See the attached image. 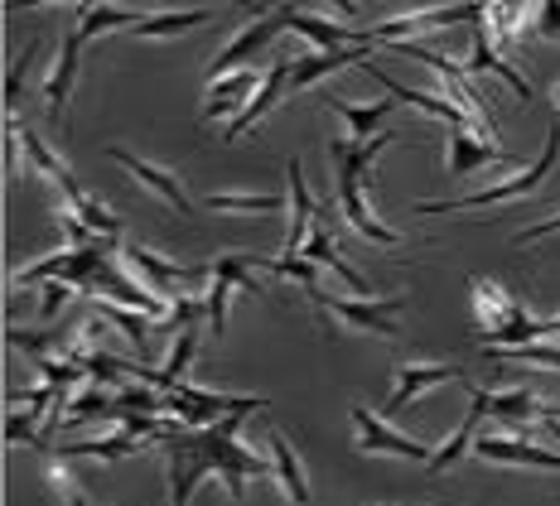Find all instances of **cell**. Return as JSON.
Returning <instances> with one entry per match:
<instances>
[{"label": "cell", "mask_w": 560, "mask_h": 506, "mask_svg": "<svg viewBox=\"0 0 560 506\" xmlns=\"http://www.w3.org/2000/svg\"><path fill=\"white\" fill-rule=\"evenodd\" d=\"M131 30L140 25V15L136 10H121V5H83V15H78V34L83 39H102V34H112V30Z\"/></svg>", "instance_id": "36"}, {"label": "cell", "mask_w": 560, "mask_h": 506, "mask_svg": "<svg viewBox=\"0 0 560 506\" xmlns=\"http://www.w3.org/2000/svg\"><path fill=\"white\" fill-rule=\"evenodd\" d=\"M266 82V73L256 68H237V73L208 78V102H203V121H223V116H242L247 102L256 97V87Z\"/></svg>", "instance_id": "16"}, {"label": "cell", "mask_w": 560, "mask_h": 506, "mask_svg": "<svg viewBox=\"0 0 560 506\" xmlns=\"http://www.w3.org/2000/svg\"><path fill=\"white\" fill-rule=\"evenodd\" d=\"M285 20H290V30H295V34H305L310 44H319L324 54H329V49H353V44H377L368 30L334 25V20L310 15V10H300V5H285Z\"/></svg>", "instance_id": "19"}, {"label": "cell", "mask_w": 560, "mask_h": 506, "mask_svg": "<svg viewBox=\"0 0 560 506\" xmlns=\"http://www.w3.org/2000/svg\"><path fill=\"white\" fill-rule=\"evenodd\" d=\"M228 5H247V0H228Z\"/></svg>", "instance_id": "47"}, {"label": "cell", "mask_w": 560, "mask_h": 506, "mask_svg": "<svg viewBox=\"0 0 560 506\" xmlns=\"http://www.w3.org/2000/svg\"><path fill=\"white\" fill-rule=\"evenodd\" d=\"M290 232H285V256H300L305 251V242H310V227L319 222V203L310 198V188H305V164L300 160H290Z\"/></svg>", "instance_id": "20"}, {"label": "cell", "mask_w": 560, "mask_h": 506, "mask_svg": "<svg viewBox=\"0 0 560 506\" xmlns=\"http://www.w3.org/2000/svg\"><path fill=\"white\" fill-rule=\"evenodd\" d=\"M107 160L112 164H121L131 179H140L150 188L155 198H165V203L174 208L179 217H189L194 213V203H189V193H184V184H179V174H170V169H160V164H150V160H140L131 155V150H121V145H107Z\"/></svg>", "instance_id": "13"}, {"label": "cell", "mask_w": 560, "mask_h": 506, "mask_svg": "<svg viewBox=\"0 0 560 506\" xmlns=\"http://www.w3.org/2000/svg\"><path fill=\"white\" fill-rule=\"evenodd\" d=\"M368 49H372V44H353V49H329V54L295 58V73H290V92H305V87H314L319 78L338 73V68H348V63H368Z\"/></svg>", "instance_id": "24"}, {"label": "cell", "mask_w": 560, "mask_h": 506, "mask_svg": "<svg viewBox=\"0 0 560 506\" xmlns=\"http://www.w3.org/2000/svg\"><path fill=\"white\" fill-rule=\"evenodd\" d=\"M329 5H334L343 20H353V15H358V0H329Z\"/></svg>", "instance_id": "44"}, {"label": "cell", "mask_w": 560, "mask_h": 506, "mask_svg": "<svg viewBox=\"0 0 560 506\" xmlns=\"http://www.w3.org/2000/svg\"><path fill=\"white\" fill-rule=\"evenodd\" d=\"M213 213H280L285 193H208Z\"/></svg>", "instance_id": "37"}, {"label": "cell", "mask_w": 560, "mask_h": 506, "mask_svg": "<svg viewBox=\"0 0 560 506\" xmlns=\"http://www.w3.org/2000/svg\"><path fill=\"white\" fill-rule=\"evenodd\" d=\"M83 34L68 30L63 44H58V63H54V78L44 82V102H49V111L63 121L68 116V97H73V82H78V58H83Z\"/></svg>", "instance_id": "21"}, {"label": "cell", "mask_w": 560, "mask_h": 506, "mask_svg": "<svg viewBox=\"0 0 560 506\" xmlns=\"http://www.w3.org/2000/svg\"><path fill=\"white\" fill-rule=\"evenodd\" d=\"M92 309H97L107 323L121 328V333L136 343V352H145L150 348V333H160V319H150V314L131 309V304H116V299H102V294H97V299H92Z\"/></svg>", "instance_id": "29"}, {"label": "cell", "mask_w": 560, "mask_h": 506, "mask_svg": "<svg viewBox=\"0 0 560 506\" xmlns=\"http://www.w3.org/2000/svg\"><path fill=\"white\" fill-rule=\"evenodd\" d=\"M469 20H488V0H459V5H435V10H416V15H396V20H382V25H372L368 34L377 44H396V39H411V34L469 25Z\"/></svg>", "instance_id": "8"}, {"label": "cell", "mask_w": 560, "mask_h": 506, "mask_svg": "<svg viewBox=\"0 0 560 506\" xmlns=\"http://www.w3.org/2000/svg\"><path fill=\"white\" fill-rule=\"evenodd\" d=\"M121 266L131 270L140 285H150L155 294H165V299H174V285H189V280H198V275H213V266H174V261H165V256L136 246V242L121 246Z\"/></svg>", "instance_id": "10"}, {"label": "cell", "mask_w": 560, "mask_h": 506, "mask_svg": "<svg viewBox=\"0 0 560 506\" xmlns=\"http://www.w3.org/2000/svg\"><path fill=\"white\" fill-rule=\"evenodd\" d=\"M556 232H560V213H556V217H541V222H532V227H527V232H522V237H517V246H532V242H541V237H556Z\"/></svg>", "instance_id": "43"}, {"label": "cell", "mask_w": 560, "mask_h": 506, "mask_svg": "<svg viewBox=\"0 0 560 506\" xmlns=\"http://www.w3.org/2000/svg\"><path fill=\"white\" fill-rule=\"evenodd\" d=\"M73 299V285H63V280H44L39 285V309H44V319H54L63 304Z\"/></svg>", "instance_id": "41"}, {"label": "cell", "mask_w": 560, "mask_h": 506, "mask_svg": "<svg viewBox=\"0 0 560 506\" xmlns=\"http://www.w3.org/2000/svg\"><path fill=\"white\" fill-rule=\"evenodd\" d=\"M252 261L266 266V270H276V275H285V280H300L310 299H319V294H324V285H319V270L324 266H314L310 256H252Z\"/></svg>", "instance_id": "35"}, {"label": "cell", "mask_w": 560, "mask_h": 506, "mask_svg": "<svg viewBox=\"0 0 560 506\" xmlns=\"http://www.w3.org/2000/svg\"><path fill=\"white\" fill-rule=\"evenodd\" d=\"M314 309H329L343 328L353 333H377V338H396V314H401V294H382V299H348V294H319L310 299Z\"/></svg>", "instance_id": "7"}, {"label": "cell", "mask_w": 560, "mask_h": 506, "mask_svg": "<svg viewBox=\"0 0 560 506\" xmlns=\"http://www.w3.org/2000/svg\"><path fill=\"white\" fill-rule=\"evenodd\" d=\"M15 131H20V150H25V164H30V174H39V179H49L54 188L63 184V179H73V169H68V164L58 160L54 150L44 145V140L34 136V131H30V126H20V121H15Z\"/></svg>", "instance_id": "31"}, {"label": "cell", "mask_w": 560, "mask_h": 506, "mask_svg": "<svg viewBox=\"0 0 560 506\" xmlns=\"http://www.w3.org/2000/svg\"><path fill=\"white\" fill-rule=\"evenodd\" d=\"M232 290L266 294L252 280V256H242V251H228V256H218V261H213V294L203 299L208 304V323H213V338H223V328H228V299H232Z\"/></svg>", "instance_id": "11"}, {"label": "cell", "mask_w": 560, "mask_h": 506, "mask_svg": "<svg viewBox=\"0 0 560 506\" xmlns=\"http://www.w3.org/2000/svg\"><path fill=\"white\" fill-rule=\"evenodd\" d=\"M324 217H329V203H319V222H314V227H310V242H305V251H300V256H310L314 266H329L334 275L343 280V285L353 290V294H358V299H372L368 280L358 275V270L348 266L343 256H338V242H334V232H329V222H324Z\"/></svg>", "instance_id": "18"}, {"label": "cell", "mask_w": 560, "mask_h": 506, "mask_svg": "<svg viewBox=\"0 0 560 506\" xmlns=\"http://www.w3.org/2000/svg\"><path fill=\"white\" fill-rule=\"evenodd\" d=\"M165 410L179 425L208 429V425H218V420H228L232 410H271V400L266 396H218V391H203V386L174 381L165 391Z\"/></svg>", "instance_id": "5"}, {"label": "cell", "mask_w": 560, "mask_h": 506, "mask_svg": "<svg viewBox=\"0 0 560 506\" xmlns=\"http://www.w3.org/2000/svg\"><path fill=\"white\" fill-rule=\"evenodd\" d=\"M396 140V131H382L377 140H329V160H334V179H338V213L348 217V227L358 232V237L377 242V246H401V232L382 227L377 217H372L368 198H363V184H372V164H377V155L387 150Z\"/></svg>", "instance_id": "2"}, {"label": "cell", "mask_w": 560, "mask_h": 506, "mask_svg": "<svg viewBox=\"0 0 560 506\" xmlns=\"http://www.w3.org/2000/svg\"><path fill=\"white\" fill-rule=\"evenodd\" d=\"M329 107L348 121L353 140H377V136H382V126L392 121L396 102H372V107H353V102H343V97H329Z\"/></svg>", "instance_id": "30"}, {"label": "cell", "mask_w": 560, "mask_h": 506, "mask_svg": "<svg viewBox=\"0 0 560 506\" xmlns=\"http://www.w3.org/2000/svg\"><path fill=\"white\" fill-rule=\"evenodd\" d=\"M493 362H522V367H556L560 372V343H522V348H488Z\"/></svg>", "instance_id": "38"}, {"label": "cell", "mask_w": 560, "mask_h": 506, "mask_svg": "<svg viewBox=\"0 0 560 506\" xmlns=\"http://www.w3.org/2000/svg\"><path fill=\"white\" fill-rule=\"evenodd\" d=\"M532 25H536L541 39H560V0H541L536 15H532Z\"/></svg>", "instance_id": "42"}, {"label": "cell", "mask_w": 560, "mask_h": 506, "mask_svg": "<svg viewBox=\"0 0 560 506\" xmlns=\"http://www.w3.org/2000/svg\"><path fill=\"white\" fill-rule=\"evenodd\" d=\"M140 454V439L126 429L116 434H102V439H78V444H49V458H58V463H73V458H97V463H121V458Z\"/></svg>", "instance_id": "23"}, {"label": "cell", "mask_w": 560, "mask_h": 506, "mask_svg": "<svg viewBox=\"0 0 560 506\" xmlns=\"http://www.w3.org/2000/svg\"><path fill=\"white\" fill-rule=\"evenodd\" d=\"M39 58V39L34 44H25V54L10 63V78H5V111L15 116V107H20V97H25V78H30V63Z\"/></svg>", "instance_id": "39"}, {"label": "cell", "mask_w": 560, "mask_h": 506, "mask_svg": "<svg viewBox=\"0 0 560 506\" xmlns=\"http://www.w3.org/2000/svg\"><path fill=\"white\" fill-rule=\"evenodd\" d=\"M5 343L20 348L30 362H39V357H49V348H58V333H30V328H10Z\"/></svg>", "instance_id": "40"}, {"label": "cell", "mask_w": 560, "mask_h": 506, "mask_svg": "<svg viewBox=\"0 0 560 506\" xmlns=\"http://www.w3.org/2000/svg\"><path fill=\"white\" fill-rule=\"evenodd\" d=\"M560 160V121H551V136H546L541 155L532 160V169L512 174V179L493 184V188H478V193H459V198H435V203H416L420 217H445V213H474V208H498V203H512V198H527L541 179H551Z\"/></svg>", "instance_id": "3"}, {"label": "cell", "mask_w": 560, "mask_h": 506, "mask_svg": "<svg viewBox=\"0 0 560 506\" xmlns=\"http://www.w3.org/2000/svg\"><path fill=\"white\" fill-rule=\"evenodd\" d=\"M546 333L560 338V314H556V319H541V338H546Z\"/></svg>", "instance_id": "45"}, {"label": "cell", "mask_w": 560, "mask_h": 506, "mask_svg": "<svg viewBox=\"0 0 560 506\" xmlns=\"http://www.w3.org/2000/svg\"><path fill=\"white\" fill-rule=\"evenodd\" d=\"M116 415V391H102V386H88L68 400V415L58 420V429H73V425H92V420H112Z\"/></svg>", "instance_id": "32"}, {"label": "cell", "mask_w": 560, "mask_h": 506, "mask_svg": "<svg viewBox=\"0 0 560 506\" xmlns=\"http://www.w3.org/2000/svg\"><path fill=\"white\" fill-rule=\"evenodd\" d=\"M469 294H474L478 323H483V348H522L541 338V319H532L522 309V299H512L503 285L469 275Z\"/></svg>", "instance_id": "4"}, {"label": "cell", "mask_w": 560, "mask_h": 506, "mask_svg": "<svg viewBox=\"0 0 560 506\" xmlns=\"http://www.w3.org/2000/svg\"><path fill=\"white\" fill-rule=\"evenodd\" d=\"M256 410H232L228 420L208 429H179L170 434L165 444V468H170V502L174 506H189L194 487L203 478H218L228 487L232 502L247 497V482L252 478H276V463H266L256 449L237 444V429L247 425Z\"/></svg>", "instance_id": "1"}, {"label": "cell", "mask_w": 560, "mask_h": 506, "mask_svg": "<svg viewBox=\"0 0 560 506\" xmlns=\"http://www.w3.org/2000/svg\"><path fill=\"white\" fill-rule=\"evenodd\" d=\"M266 444H271L266 454H271V463H276V482L285 487V497L295 502V506H310V478H305V463H300V454L290 449V439H285L280 429H271V439H266Z\"/></svg>", "instance_id": "26"}, {"label": "cell", "mask_w": 560, "mask_h": 506, "mask_svg": "<svg viewBox=\"0 0 560 506\" xmlns=\"http://www.w3.org/2000/svg\"><path fill=\"white\" fill-rule=\"evenodd\" d=\"M58 193L68 198V208H73V213L83 217L88 227L97 232V237H112V242H121V217H116V213H107V208H102L97 198H92V193H88V188L78 184V179H63V184H58Z\"/></svg>", "instance_id": "27"}, {"label": "cell", "mask_w": 560, "mask_h": 506, "mask_svg": "<svg viewBox=\"0 0 560 506\" xmlns=\"http://www.w3.org/2000/svg\"><path fill=\"white\" fill-rule=\"evenodd\" d=\"M348 420H353V434H358V454H368V458H406V463H430L435 458L430 444L401 434L382 415H372L368 405H348Z\"/></svg>", "instance_id": "6"}, {"label": "cell", "mask_w": 560, "mask_h": 506, "mask_svg": "<svg viewBox=\"0 0 560 506\" xmlns=\"http://www.w3.org/2000/svg\"><path fill=\"white\" fill-rule=\"evenodd\" d=\"M546 420H560V405H546Z\"/></svg>", "instance_id": "46"}, {"label": "cell", "mask_w": 560, "mask_h": 506, "mask_svg": "<svg viewBox=\"0 0 560 506\" xmlns=\"http://www.w3.org/2000/svg\"><path fill=\"white\" fill-rule=\"evenodd\" d=\"M483 415H488L483 386H469V415L454 425V434L435 449V458H430V468H435V473H445V468H454L464 454H474V444H478V420H483Z\"/></svg>", "instance_id": "22"}, {"label": "cell", "mask_w": 560, "mask_h": 506, "mask_svg": "<svg viewBox=\"0 0 560 506\" xmlns=\"http://www.w3.org/2000/svg\"><path fill=\"white\" fill-rule=\"evenodd\" d=\"M450 160H445V179H469L474 169H483V164H503L508 150L493 145V140H483L474 131V126H450Z\"/></svg>", "instance_id": "15"}, {"label": "cell", "mask_w": 560, "mask_h": 506, "mask_svg": "<svg viewBox=\"0 0 560 506\" xmlns=\"http://www.w3.org/2000/svg\"><path fill=\"white\" fill-rule=\"evenodd\" d=\"M445 381H459V367H454V362H401V367H396V391L387 400V415H406L420 396L445 386Z\"/></svg>", "instance_id": "12"}, {"label": "cell", "mask_w": 560, "mask_h": 506, "mask_svg": "<svg viewBox=\"0 0 560 506\" xmlns=\"http://www.w3.org/2000/svg\"><path fill=\"white\" fill-rule=\"evenodd\" d=\"M290 63H295V58H280V63L266 68V82H261V87H256V97L247 102V111H242V116H232V126H228V136H223L228 145H232V140H242V136H247L256 121H266V116H271V111L280 107V102H285L290 73H295V68H290Z\"/></svg>", "instance_id": "17"}, {"label": "cell", "mask_w": 560, "mask_h": 506, "mask_svg": "<svg viewBox=\"0 0 560 506\" xmlns=\"http://www.w3.org/2000/svg\"><path fill=\"white\" fill-rule=\"evenodd\" d=\"M198 25H213L208 10H179V15H150L131 25V39H174V34H189Z\"/></svg>", "instance_id": "33"}, {"label": "cell", "mask_w": 560, "mask_h": 506, "mask_svg": "<svg viewBox=\"0 0 560 506\" xmlns=\"http://www.w3.org/2000/svg\"><path fill=\"white\" fill-rule=\"evenodd\" d=\"M532 5H541V0H488V34H493V44H517L522 39V15H527Z\"/></svg>", "instance_id": "34"}, {"label": "cell", "mask_w": 560, "mask_h": 506, "mask_svg": "<svg viewBox=\"0 0 560 506\" xmlns=\"http://www.w3.org/2000/svg\"><path fill=\"white\" fill-rule=\"evenodd\" d=\"M469 73H498L508 82L512 92H517L522 102H532L536 92H532V82L517 73V68L512 63H503V58H498V44H493V34H488V25H478V34H474V54H469Z\"/></svg>", "instance_id": "25"}, {"label": "cell", "mask_w": 560, "mask_h": 506, "mask_svg": "<svg viewBox=\"0 0 560 506\" xmlns=\"http://www.w3.org/2000/svg\"><path fill=\"white\" fill-rule=\"evenodd\" d=\"M478 458L488 463H508V468H546V473H560V449H541L532 439H512V434H478L474 444Z\"/></svg>", "instance_id": "14"}, {"label": "cell", "mask_w": 560, "mask_h": 506, "mask_svg": "<svg viewBox=\"0 0 560 506\" xmlns=\"http://www.w3.org/2000/svg\"><path fill=\"white\" fill-rule=\"evenodd\" d=\"M483 405H488V415H498V420H508V425H527V420H546V405L536 400L527 386H512V391H483Z\"/></svg>", "instance_id": "28"}, {"label": "cell", "mask_w": 560, "mask_h": 506, "mask_svg": "<svg viewBox=\"0 0 560 506\" xmlns=\"http://www.w3.org/2000/svg\"><path fill=\"white\" fill-rule=\"evenodd\" d=\"M280 30H290L285 5L266 10V15L256 20V25H247V30H237V34H232V39L223 44V49H218L213 68H208V78H223V73H237V68H252V58L261 54V49H271Z\"/></svg>", "instance_id": "9"}]
</instances>
